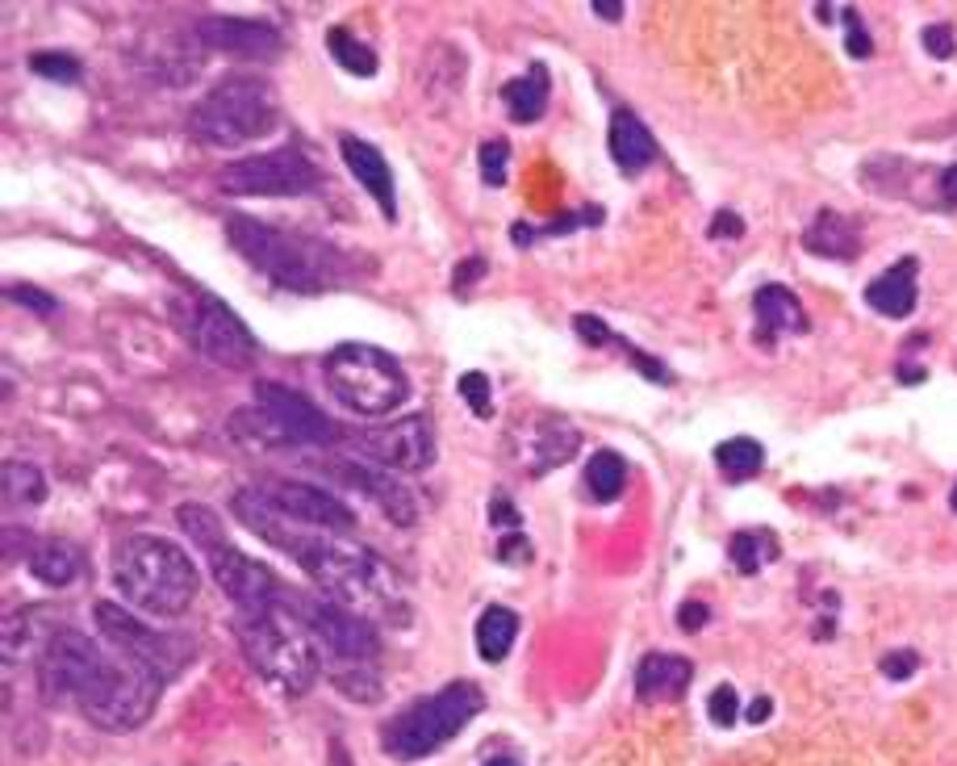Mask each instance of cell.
<instances>
[{"mask_svg":"<svg viewBox=\"0 0 957 766\" xmlns=\"http://www.w3.org/2000/svg\"><path fill=\"white\" fill-rule=\"evenodd\" d=\"M728 553H732V566L740 574H757V570H766L778 558V537H773L770 528H744V532L732 537Z\"/></svg>","mask_w":957,"mask_h":766,"instance_id":"obj_30","label":"cell"},{"mask_svg":"<svg viewBox=\"0 0 957 766\" xmlns=\"http://www.w3.org/2000/svg\"><path fill=\"white\" fill-rule=\"evenodd\" d=\"M30 574L42 582V587H71L76 578L85 574V553H80V544H71L63 537H47V540H34V549H30Z\"/></svg>","mask_w":957,"mask_h":766,"instance_id":"obj_26","label":"cell"},{"mask_svg":"<svg viewBox=\"0 0 957 766\" xmlns=\"http://www.w3.org/2000/svg\"><path fill=\"white\" fill-rule=\"evenodd\" d=\"M716 465L723 470V478L732 482H749L757 473L766 470V449L749 440V435H736V440H723L716 449Z\"/></svg>","mask_w":957,"mask_h":766,"instance_id":"obj_31","label":"cell"},{"mask_svg":"<svg viewBox=\"0 0 957 766\" xmlns=\"http://www.w3.org/2000/svg\"><path fill=\"white\" fill-rule=\"evenodd\" d=\"M97 632H101L105 645H114L121 654H130L138 662H147L151 670H159L164 679H171L176 670H180V645L164 637V632H155L138 620L135 611H126L121 603H97Z\"/></svg>","mask_w":957,"mask_h":766,"instance_id":"obj_13","label":"cell"},{"mask_svg":"<svg viewBox=\"0 0 957 766\" xmlns=\"http://www.w3.org/2000/svg\"><path fill=\"white\" fill-rule=\"evenodd\" d=\"M752 314H757V332H761L766 348L778 335H807V327H811L803 302L790 294L787 285H761L752 294Z\"/></svg>","mask_w":957,"mask_h":766,"instance_id":"obj_21","label":"cell"},{"mask_svg":"<svg viewBox=\"0 0 957 766\" xmlns=\"http://www.w3.org/2000/svg\"><path fill=\"white\" fill-rule=\"evenodd\" d=\"M937 189H940V197H945V206H957V164H949V168L937 176Z\"/></svg>","mask_w":957,"mask_h":766,"instance_id":"obj_50","label":"cell"},{"mask_svg":"<svg viewBox=\"0 0 957 766\" xmlns=\"http://www.w3.org/2000/svg\"><path fill=\"white\" fill-rule=\"evenodd\" d=\"M339 151H343L347 173L356 176L359 185L368 189V197L376 202V209H381V214L394 223V218H397V193H394V173H389V159L381 156L373 143L356 139V135H343Z\"/></svg>","mask_w":957,"mask_h":766,"instance_id":"obj_20","label":"cell"},{"mask_svg":"<svg viewBox=\"0 0 957 766\" xmlns=\"http://www.w3.org/2000/svg\"><path fill=\"white\" fill-rule=\"evenodd\" d=\"M707 620H711V608H707V603H682V608H678V628H682V632H699V628H707Z\"/></svg>","mask_w":957,"mask_h":766,"instance_id":"obj_47","label":"cell"},{"mask_svg":"<svg viewBox=\"0 0 957 766\" xmlns=\"http://www.w3.org/2000/svg\"><path fill=\"white\" fill-rule=\"evenodd\" d=\"M506 164H511V143L506 139H490L481 143V180L502 189L506 185Z\"/></svg>","mask_w":957,"mask_h":766,"instance_id":"obj_38","label":"cell"},{"mask_svg":"<svg viewBox=\"0 0 957 766\" xmlns=\"http://www.w3.org/2000/svg\"><path fill=\"white\" fill-rule=\"evenodd\" d=\"M740 235H744V223H740V214L723 209V214H716V218H711V239H740Z\"/></svg>","mask_w":957,"mask_h":766,"instance_id":"obj_48","label":"cell"},{"mask_svg":"<svg viewBox=\"0 0 957 766\" xmlns=\"http://www.w3.org/2000/svg\"><path fill=\"white\" fill-rule=\"evenodd\" d=\"M707 716H711V725H716V729H732L736 725V716H740V699H736V691L728 687V682L711 691V699H707Z\"/></svg>","mask_w":957,"mask_h":766,"instance_id":"obj_39","label":"cell"},{"mask_svg":"<svg viewBox=\"0 0 957 766\" xmlns=\"http://www.w3.org/2000/svg\"><path fill=\"white\" fill-rule=\"evenodd\" d=\"M206 558H209V570H214V582H218L226 599L239 608V616L273 608L276 599H280V582H276L273 570H268L264 561L247 558L235 544H223V549H214Z\"/></svg>","mask_w":957,"mask_h":766,"instance_id":"obj_14","label":"cell"},{"mask_svg":"<svg viewBox=\"0 0 957 766\" xmlns=\"http://www.w3.org/2000/svg\"><path fill=\"white\" fill-rule=\"evenodd\" d=\"M770 713H773V704H770V696H757L749 704V708H744V716H749V725H766V720H770Z\"/></svg>","mask_w":957,"mask_h":766,"instance_id":"obj_51","label":"cell"},{"mask_svg":"<svg viewBox=\"0 0 957 766\" xmlns=\"http://www.w3.org/2000/svg\"><path fill=\"white\" fill-rule=\"evenodd\" d=\"M9 297H13L18 306H30L34 314H55V297L34 289V285H9Z\"/></svg>","mask_w":957,"mask_h":766,"instance_id":"obj_44","label":"cell"},{"mask_svg":"<svg viewBox=\"0 0 957 766\" xmlns=\"http://www.w3.org/2000/svg\"><path fill=\"white\" fill-rule=\"evenodd\" d=\"M878 666H882V675H887V679L904 682V679H911V675H916L920 654H916V649H890V654Z\"/></svg>","mask_w":957,"mask_h":766,"instance_id":"obj_42","label":"cell"},{"mask_svg":"<svg viewBox=\"0 0 957 766\" xmlns=\"http://www.w3.org/2000/svg\"><path fill=\"white\" fill-rule=\"evenodd\" d=\"M514 247H527V244H535V227H523V223H519V227H514Z\"/></svg>","mask_w":957,"mask_h":766,"instance_id":"obj_53","label":"cell"},{"mask_svg":"<svg viewBox=\"0 0 957 766\" xmlns=\"http://www.w3.org/2000/svg\"><path fill=\"white\" fill-rule=\"evenodd\" d=\"M0 487H4V499H9V503L38 507L47 499V478H42V470L30 465V461H4Z\"/></svg>","mask_w":957,"mask_h":766,"instance_id":"obj_33","label":"cell"},{"mask_svg":"<svg viewBox=\"0 0 957 766\" xmlns=\"http://www.w3.org/2000/svg\"><path fill=\"white\" fill-rule=\"evenodd\" d=\"M611 159L623 176H640L657 159V139L649 135V126L635 118L632 109H615L611 118Z\"/></svg>","mask_w":957,"mask_h":766,"instance_id":"obj_24","label":"cell"},{"mask_svg":"<svg viewBox=\"0 0 957 766\" xmlns=\"http://www.w3.org/2000/svg\"><path fill=\"white\" fill-rule=\"evenodd\" d=\"M916 273H920V261L916 256H904L899 264H890L887 273H878V277L866 285V306L878 314H887V318H907V314L916 311Z\"/></svg>","mask_w":957,"mask_h":766,"instance_id":"obj_23","label":"cell"},{"mask_svg":"<svg viewBox=\"0 0 957 766\" xmlns=\"http://www.w3.org/2000/svg\"><path fill=\"white\" fill-rule=\"evenodd\" d=\"M803 247L811 256H823V261H857L861 235H857L854 218H845L837 209H820V214L807 223Z\"/></svg>","mask_w":957,"mask_h":766,"instance_id":"obj_25","label":"cell"},{"mask_svg":"<svg viewBox=\"0 0 957 766\" xmlns=\"http://www.w3.org/2000/svg\"><path fill=\"white\" fill-rule=\"evenodd\" d=\"M694 682V662L682 654H649L635 666V699L661 704V699H682Z\"/></svg>","mask_w":957,"mask_h":766,"instance_id":"obj_22","label":"cell"},{"mask_svg":"<svg viewBox=\"0 0 957 766\" xmlns=\"http://www.w3.org/2000/svg\"><path fill=\"white\" fill-rule=\"evenodd\" d=\"M330 682L339 687L347 699H359V704H376L381 699V679H376V670L368 662H356L347 666V670H335Z\"/></svg>","mask_w":957,"mask_h":766,"instance_id":"obj_35","label":"cell"},{"mask_svg":"<svg viewBox=\"0 0 957 766\" xmlns=\"http://www.w3.org/2000/svg\"><path fill=\"white\" fill-rule=\"evenodd\" d=\"M239 649L243 658L251 662L256 675L273 682L276 691L285 696H306L309 687L318 682V670H323V658H318V641L309 625L297 616V611L276 599L273 608L251 611V616H239Z\"/></svg>","mask_w":957,"mask_h":766,"instance_id":"obj_5","label":"cell"},{"mask_svg":"<svg viewBox=\"0 0 957 766\" xmlns=\"http://www.w3.org/2000/svg\"><path fill=\"white\" fill-rule=\"evenodd\" d=\"M461 399L468 402V411L477 419H490L494 415V385H490V377L485 373H461Z\"/></svg>","mask_w":957,"mask_h":766,"instance_id":"obj_37","label":"cell"},{"mask_svg":"<svg viewBox=\"0 0 957 766\" xmlns=\"http://www.w3.org/2000/svg\"><path fill=\"white\" fill-rule=\"evenodd\" d=\"M514 440H527V453H523V465H527L531 478L556 470L564 461H573L578 449H582V432L561 415H535L527 419L523 428H514Z\"/></svg>","mask_w":957,"mask_h":766,"instance_id":"obj_18","label":"cell"},{"mask_svg":"<svg viewBox=\"0 0 957 766\" xmlns=\"http://www.w3.org/2000/svg\"><path fill=\"white\" fill-rule=\"evenodd\" d=\"M302 528L306 523H297L276 549L289 553L326 599H335L359 616L376 611L394 625H406V599H402V582L389 570V561H381L373 549H364L359 540L343 537V532H302Z\"/></svg>","mask_w":957,"mask_h":766,"instance_id":"obj_2","label":"cell"},{"mask_svg":"<svg viewBox=\"0 0 957 766\" xmlns=\"http://www.w3.org/2000/svg\"><path fill=\"white\" fill-rule=\"evenodd\" d=\"M176 523H180L188 537H193V544H197V549H206V553H214V549H223V544H226L223 520H218V515H214L209 507H201V503L176 507Z\"/></svg>","mask_w":957,"mask_h":766,"instance_id":"obj_34","label":"cell"},{"mask_svg":"<svg viewBox=\"0 0 957 766\" xmlns=\"http://www.w3.org/2000/svg\"><path fill=\"white\" fill-rule=\"evenodd\" d=\"M256 406L280 428L289 449H326V444L343 440V432L335 428V419L323 415L306 394H297L289 385L256 382Z\"/></svg>","mask_w":957,"mask_h":766,"instance_id":"obj_12","label":"cell"},{"mask_svg":"<svg viewBox=\"0 0 957 766\" xmlns=\"http://www.w3.org/2000/svg\"><path fill=\"white\" fill-rule=\"evenodd\" d=\"M218 185L235 197H302L318 185V168L302 147H273L226 164Z\"/></svg>","mask_w":957,"mask_h":766,"instance_id":"obj_10","label":"cell"},{"mask_svg":"<svg viewBox=\"0 0 957 766\" xmlns=\"http://www.w3.org/2000/svg\"><path fill=\"white\" fill-rule=\"evenodd\" d=\"M481 708H485V696H481L477 682H468V679L447 682L435 696L414 699L411 708H402L394 720H385V729H381V749H385L389 758H397V763L427 758L435 749H444Z\"/></svg>","mask_w":957,"mask_h":766,"instance_id":"obj_7","label":"cell"},{"mask_svg":"<svg viewBox=\"0 0 957 766\" xmlns=\"http://www.w3.org/2000/svg\"><path fill=\"white\" fill-rule=\"evenodd\" d=\"M164 675L76 628L51 632L38 649V691L47 704H76L105 733L147 725L164 691Z\"/></svg>","mask_w":957,"mask_h":766,"instance_id":"obj_1","label":"cell"},{"mask_svg":"<svg viewBox=\"0 0 957 766\" xmlns=\"http://www.w3.org/2000/svg\"><path fill=\"white\" fill-rule=\"evenodd\" d=\"M323 377L326 390L356 415H389L402 402L411 399V377L406 369L397 365V356H389L385 348H373V344H335L323 361Z\"/></svg>","mask_w":957,"mask_h":766,"instance_id":"obj_8","label":"cell"},{"mask_svg":"<svg viewBox=\"0 0 957 766\" xmlns=\"http://www.w3.org/2000/svg\"><path fill=\"white\" fill-rule=\"evenodd\" d=\"M949 507H954V511H957V487H954V494H949Z\"/></svg>","mask_w":957,"mask_h":766,"instance_id":"obj_57","label":"cell"},{"mask_svg":"<svg viewBox=\"0 0 957 766\" xmlns=\"http://www.w3.org/2000/svg\"><path fill=\"white\" fill-rule=\"evenodd\" d=\"M485 766H519L514 758H494V763H485Z\"/></svg>","mask_w":957,"mask_h":766,"instance_id":"obj_56","label":"cell"},{"mask_svg":"<svg viewBox=\"0 0 957 766\" xmlns=\"http://www.w3.org/2000/svg\"><path fill=\"white\" fill-rule=\"evenodd\" d=\"M326 47H330V59H335L343 71H352V76H376V51L368 42H359L347 26H330Z\"/></svg>","mask_w":957,"mask_h":766,"instance_id":"obj_32","label":"cell"},{"mask_svg":"<svg viewBox=\"0 0 957 766\" xmlns=\"http://www.w3.org/2000/svg\"><path fill=\"white\" fill-rule=\"evenodd\" d=\"M477 277H485V261H481V256H468V261H464L461 268H456L452 285H456V289H468V285H473Z\"/></svg>","mask_w":957,"mask_h":766,"instance_id":"obj_49","label":"cell"},{"mask_svg":"<svg viewBox=\"0 0 957 766\" xmlns=\"http://www.w3.org/2000/svg\"><path fill=\"white\" fill-rule=\"evenodd\" d=\"M197 38L209 51L239 55V59H273L280 51V30L268 21L247 18H201L197 21Z\"/></svg>","mask_w":957,"mask_h":766,"instance_id":"obj_19","label":"cell"},{"mask_svg":"<svg viewBox=\"0 0 957 766\" xmlns=\"http://www.w3.org/2000/svg\"><path fill=\"white\" fill-rule=\"evenodd\" d=\"M590 223H602V209H578V214H564V218H552L540 235H569L573 227H590Z\"/></svg>","mask_w":957,"mask_h":766,"instance_id":"obj_45","label":"cell"},{"mask_svg":"<svg viewBox=\"0 0 957 766\" xmlns=\"http://www.w3.org/2000/svg\"><path fill=\"white\" fill-rule=\"evenodd\" d=\"M594 13H599L602 21H623V13H628V9H623V4H606V0H594Z\"/></svg>","mask_w":957,"mask_h":766,"instance_id":"obj_52","label":"cell"},{"mask_svg":"<svg viewBox=\"0 0 957 766\" xmlns=\"http://www.w3.org/2000/svg\"><path fill=\"white\" fill-rule=\"evenodd\" d=\"M924 42V51L933 55V59H954L957 55V35H954V26H945V21H937V26H928L920 35Z\"/></svg>","mask_w":957,"mask_h":766,"instance_id":"obj_41","label":"cell"},{"mask_svg":"<svg viewBox=\"0 0 957 766\" xmlns=\"http://www.w3.org/2000/svg\"><path fill=\"white\" fill-rule=\"evenodd\" d=\"M226 239L251 268H259L264 277L293 294H323L352 277V256L339 252L330 239L293 227H273L251 214H226Z\"/></svg>","mask_w":957,"mask_h":766,"instance_id":"obj_3","label":"cell"},{"mask_svg":"<svg viewBox=\"0 0 957 766\" xmlns=\"http://www.w3.org/2000/svg\"><path fill=\"white\" fill-rule=\"evenodd\" d=\"M352 449L389 473H418L435 465V428L427 415H402L385 428L352 435Z\"/></svg>","mask_w":957,"mask_h":766,"instance_id":"obj_11","label":"cell"},{"mask_svg":"<svg viewBox=\"0 0 957 766\" xmlns=\"http://www.w3.org/2000/svg\"><path fill=\"white\" fill-rule=\"evenodd\" d=\"M30 71L42 76V80H55V85H76L85 76L80 59L68 51H34L30 55Z\"/></svg>","mask_w":957,"mask_h":766,"instance_id":"obj_36","label":"cell"},{"mask_svg":"<svg viewBox=\"0 0 957 766\" xmlns=\"http://www.w3.org/2000/svg\"><path fill=\"white\" fill-rule=\"evenodd\" d=\"M280 599L306 620L318 649H326L330 658L356 666V662H373L376 654H381V632H376V625L368 616L343 608L335 599H314V595L302 591H280Z\"/></svg>","mask_w":957,"mask_h":766,"instance_id":"obj_9","label":"cell"},{"mask_svg":"<svg viewBox=\"0 0 957 766\" xmlns=\"http://www.w3.org/2000/svg\"><path fill=\"white\" fill-rule=\"evenodd\" d=\"M490 523H494L502 537H519V532H523V515L514 511V503L506 499V490H497L494 499H490Z\"/></svg>","mask_w":957,"mask_h":766,"instance_id":"obj_40","label":"cell"},{"mask_svg":"<svg viewBox=\"0 0 957 766\" xmlns=\"http://www.w3.org/2000/svg\"><path fill=\"white\" fill-rule=\"evenodd\" d=\"M273 499L289 520L306 523V528H323V532H356V511L335 499L330 490L314 487V482H268L259 487Z\"/></svg>","mask_w":957,"mask_h":766,"instance_id":"obj_17","label":"cell"},{"mask_svg":"<svg viewBox=\"0 0 957 766\" xmlns=\"http://www.w3.org/2000/svg\"><path fill=\"white\" fill-rule=\"evenodd\" d=\"M519 637V616L511 608H485L477 620V654L485 662H506V654L514 649Z\"/></svg>","mask_w":957,"mask_h":766,"instance_id":"obj_28","label":"cell"},{"mask_svg":"<svg viewBox=\"0 0 957 766\" xmlns=\"http://www.w3.org/2000/svg\"><path fill=\"white\" fill-rule=\"evenodd\" d=\"M193 340L206 361H214L218 369H251L256 365V340L247 332L239 314L214 302V297H201V311H197V323H193Z\"/></svg>","mask_w":957,"mask_h":766,"instance_id":"obj_15","label":"cell"},{"mask_svg":"<svg viewBox=\"0 0 957 766\" xmlns=\"http://www.w3.org/2000/svg\"><path fill=\"white\" fill-rule=\"evenodd\" d=\"M276 122H280L276 92L259 76H226L188 114L193 139L206 143V147H218V151L264 139V135L276 130Z\"/></svg>","mask_w":957,"mask_h":766,"instance_id":"obj_6","label":"cell"},{"mask_svg":"<svg viewBox=\"0 0 957 766\" xmlns=\"http://www.w3.org/2000/svg\"><path fill=\"white\" fill-rule=\"evenodd\" d=\"M326 473L339 482V487L356 490L364 499H373L389 523L397 528H411L418 520V499H414V490L406 482H397L389 470H381V465H359V461H326Z\"/></svg>","mask_w":957,"mask_h":766,"instance_id":"obj_16","label":"cell"},{"mask_svg":"<svg viewBox=\"0 0 957 766\" xmlns=\"http://www.w3.org/2000/svg\"><path fill=\"white\" fill-rule=\"evenodd\" d=\"M816 18H820V21H832V18H837V9H828V4H816Z\"/></svg>","mask_w":957,"mask_h":766,"instance_id":"obj_55","label":"cell"},{"mask_svg":"<svg viewBox=\"0 0 957 766\" xmlns=\"http://www.w3.org/2000/svg\"><path fill=\"white\" fill-rule=\"evenodd\" d=\"M623 482H628V461L615 449H599L585 465V487L594 494V503H611L623 494Z\"/></svg>","mask_w":957,"mask_h":766,"instance_id":"obj_29","label":"cell"},{"mask_svg":"<svg viewBox=\"0 0 957 766\" xmlns=\"http://www.w3.org/2000/svg\"><path fill=\"white\" fill-rule=\"evenodd\" d=\"M845 18H849V38H845L849 55H857V59H870L874 42H870V35H866V26H861V18H857L854 9H845Z\"/></svg>","mask_w":957,"mask_h":766,"instance_id":"obj_46","label":"cell"},{"mask_svg":"<svg viewBox=\"0 0 957 766\" xmlns=\"http://www.w3.org/2000/svg\"><path fill=\"white\" fill-rule=\"evenodd\" d=\"M114 587L130 608L155 620H176L197 599L201 574L176 540L135 532L114 549Z\"/></svg>","mask_w":957,"mask_h":766,"instance_id":"obj_4","label":"cell"},{"mask_svg":"<svg viewBox=\"0 0 957 766\" xmlns=\"http://www.w3.org/2000/svg\"><path fill=\"white\" fill-rule=\"evenodd\" d=\"M502 105L514 122H540L547 109V68L531 63L527 76H514L502 85Z\"/></svg>","mask_w":957,"mask_h":766,"instance_id":"obj_27","label":"cell"},{"mask_svg":"<svg viewBox=\"0 0 957 766\" xmlns=\"http://www.w3.org/2000/svg\"><path fill=\"white\" fill-rule=\"evenodd\" d=\"M899 382H924V369H899Z\"/></svg>","mask_w":957,"mask_h":766,"instance_id":"obj_54","label":"cell"},{"mask_svg":"<svg viewBox=\"0 0 957 766\" xmlns=\"http://www.w3.org/2000/svg\"><path fill=\"white\" fill-rule=\"evenodd\" d=\"M573 332L582 335L585 344H594V348H606V344H615L611 327H606L602 318H594V314H578V318H573Z\"/></svg>","mask_w":957,"mask_h":766,"instance_id":"obj_43","label":"cell"}]
</instances>
